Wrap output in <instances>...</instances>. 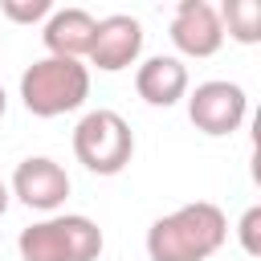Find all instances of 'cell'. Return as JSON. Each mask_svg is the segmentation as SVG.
<instances>
[{"mask_svg":"<svg viewBox=\"0 0 261 261\" xmlns=\"http://www.w3.org/2000/svg\"><path fill=\"white\" fill-rule=\"evenodd\" d=\"M228 241V220L216 204L196 200L147 228V257L151 261H208Z\"/></svg>","mask_w":261,"mask_h":261,"instance_id":"cell-1","label":"cell"},{"mask_svg":"<svg viewBox=\"0 0 261 261\" xmlns=\"http://www.w3.org/2000/svg\"><path fill=\"white\" fill-rule=\"evenodd\" d=\"M90 94V69L73 57H41L20 73V102L37 118L69 114Z\"/></svg>","mask_w":261,"mask_h":261,"instance_id":"cell-2","label":"cell"},{"mask_svg":"<svg viewBox=\"0 0 261 261\" xmlns=\"http://www.w3.org/2000/svg\"><path fill=\"white\" fill-rule=\"evenodd\" d=\"M20 261H98L102 253V228L90 216H49L20 232L16 241Z\"/></svg>","mask_w":261,"mask_h":261,"instance_id":"cell-3","label":"cell"},{"mask_svg":"<svg viewBox=\"0 0 261 261\" xmlns=\"http://www.w3.org/2000/svg\"><path fill=\"white\" fill-rule=\"evenodd\" d=\"M73 155L94 175H118L135 155V135L118 110H90L73 126Z\"/></svg>","mask_w":261,"mask_h":261,"instance_id":"cell-4","label":"cell"},{"mask_svg":"<svg viewBox=\"0 0 261 261\" xmlns=\"http://www.w3.org/2000/svg\"><path fill=\"white\" fill-rule=\"evenodd\" d=\"M249 114V98L237 82H200L188 98V118L204 135H232Z\"/></svg>","mask_w":261,"mask_h":261,"instance_id":"cell-5","label":"cell"},{"mask_svg":"<svg viewBox=\"0 0 261 261\" xmlns=\"http://www.w3.org/2000/svg\"><path fill=\"white\" fill-rule=\"evenodd\" d=\"M12 196L37 212H53L65 204L69 196V175L61 163L45 159V155H29L24 163H16L12 171Z\"/></svg>","mask_w":261,"mask_h":261,"instance_id":"cell-6","label":"cell"},{"mask_svg":"<svg viewBox=\"0 0 261 261\" xmlns=\"http://www.w3.org/2000/svg\"><path fill=\"white\" fill-rule=\"evenodd\" d=\"M171 41L184 57H212L224 45V24L208 0H179L171 16Z\"/></svg>","mask_w":261,"mask_h":261,"instance_id":"cell-7","label":"cell"},{"mask_svg":"<svg viewBox=\"0 0 261 261\" xmlns=\"http://www.w3.org/2000/svg\"><path fill=\"white\" fill-rule=\"evenodd\" d=\"M143 53V24L126 12H114V16H102L98 29H94V45H90V61L106 73H118L126 65H135V57Z\"/></svg>","mask_w":261,"mask_h":261,"instance_id":"cell-8","label":"cell"},{"mask_svg":"<svg viewBox=\"0 0 261 261\" xmlns=\"http://www.w3.org/2000/svg\"><path fill=\"white\" fill-rule=\"evenodd\" d=\"M135 90L147 106H175L184 94H188V65L179 57H147L139 69H135Z\"/></svg>","mask_w":261,"mask_h":261,"instance_id":"cell-9","label":"cell"},{"mask_svg":"<svg viewBox=\"0 0 261 261\" xmlns=\"http://www.w3.org/2000/svg\"><path fill=\"white\" fill-rule=\"evenodd\" d=\"M94 29H98V20L86 8H57V12H49L41 37H45L49 57H73V61H82L90 53V45H94Z\"/></svg>","mask_w":261,"mask_h":261,"instance_id":"cell-10","label":"cell"},{"mask_svg":"<svg viewBox=\"0 0 261 261\" xmlns=\"http://www.w3.org/2000/svg\"><path fill=\"white\" fill-rule=\"evenodd\" d=\"M216 16H220V24H228V37H237L241 45L261 41V4L257 0H224V8Z\"/></svg>","mask_w":261,"mask_h":261,"instance_id":"cell-11","label":"cell"},{"mask_svg":"<svg viewBox=\"0 0 261 261\" xmlns=\"http://www.w3.org/2000/svg\"><path fill=\"white\" fill-rule=\"evenodd\" d=\"M0 12H4L12 24H33V20L49 16L53 4H49V0H0Z\"/></svg>","mask_w":261,"mask_h":261,"instance_id":"cell-12","label":"cell"},{"mask_svg":"<svg viewBox=\"0 0 261 261\" xmlns=\"http://www.w3.org/2000/svg\"><path fill=\"white\" fill-rule=\"evenodd\" d=\"M237 232H241V249H245L249 257H257V253H261V208H257V204L241 216Z\"/></svg>","mask_w":261,"mask_h":261,"instance_id":"cell-13","label":"cell"},{"mask_svg":"<svg viewBox=\"0 0 261 261\" xmlns=\"http://www.w3.org/2000/svg\"><path fill=\"white\" fill-rule=\"evenodd\" d=\"M4 212H8V184L0 179V216H4Z\"/></svg>","mask_w":261,"mask_h":261,"instance_id":"cell-14","label":"cell"},{"mask_svg":"<svg viewBox=\"0 0 261 261\" xmlns=\"http://www.w3.org/2000/svg\"><path fill=\"white\" fill-rule=\"evenodd\" d=\"M4 110H8V98H4V86H0V118H4Z\"/></svg>","mask_w":261,"mask_h":261,"instance_id":"cell-15","label":"cell"}]
</instances>
